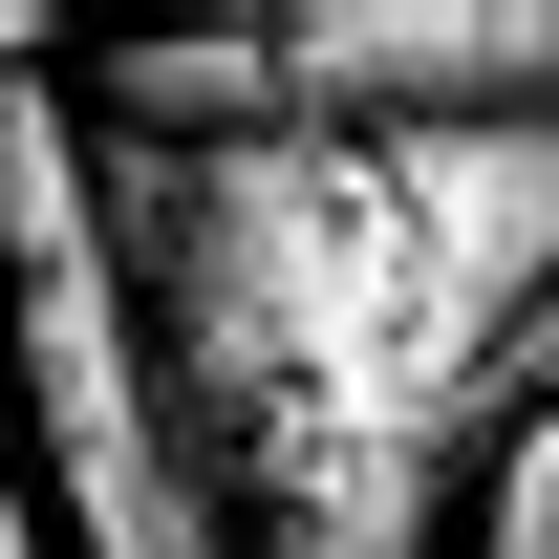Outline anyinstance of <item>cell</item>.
Here are the masks:
<instances>
[{
  "label": "cell",
  "mask_w": 559,
  "mask_h": 559,
  "mask_svg": "<svg viewBox=\"0 0 559 559\" xmlns=\"http://www.w3.org/2000/svg\"><path fill=\"white\" fill-rule=\"evenodd\" d=\"M0 452L66 559H237L194 430H173V366H151V301L108 259L66 86H0Z\"/></svg>",
  "instance_id": "7a4b0ae2"
},
{
  "label": "cell",
  "mask_w": 559,
  "mask_h": 559,
  "mask_svg": "<svg viewBox=\"0 0 559 559\" xmlns=\"http://www.w3.org/2000/svg\"><path fill=\"white\" fill-rule=\"evenodd\" d=\"M0 86H44V22H0Z\"/></svg>",
  "instance_id": "52a82bcc"
},
{
  "label": "cell",
  "mask_w": 559,
  "mask_h": 559,
  "mask_svg": "<svg viewBox=\"0 0 559 559\" xmlns=\"http://www.w3.org/2000/svg\"><path fill=\"white\" fill-rule=\"evenodd\" d=\"M495 409H559V301L516 323V345H495Z\"/></svg>",
  "instance_id": "8992f818"
},
{
  "label": "cell",
  "mask_w": 559,
  "mask_h": 559,
  "mask_svg": "<svg viewBox=\"0 0 559 559\" xmlns=\"http://www.w3.org/2000/svg\"><path fill=\"white\" fill-rule=\"evenodd\" d=\"M66 108L108 151H259V130H301L280 108V22H173V44H86L66 66Z\"/></svg>",
  "instance_id": "277c9868"
},
{
  "label": "cell",
  "mask_w": 559,
  "mask_h": 559,
  "mask_svg": "<svg viewBox=\"0 0 559 559\" xmlns=\"http://www.w3.org/2000/svg\"><path fill=\"white\" fill-rule=\"evenodd\" d=\"M452 559H559V409H495V430H474Z\"/></svg>",
  "instance_id": "5b68a950"
},
{
  "label": "cell",
  "mask_w": 559,
  "mask_h": 559,
  "mask_svg": "<svg viewBox=\"0 0 559 559\" xmlns=\"http://www.w3.org/2000/svg\"><path fill=\"white\" fill-rule=\"evenodd\" d=\"M280 108L301 130H559V0H301Z\"/></svg>",
  "instance_id": "3957f363"
},
{
  "label": "cell",
  "mask_w": 559,
  "mask_h": 559,
  "mask_svg": "<svg viewBox=\"0 0 559 559\" xmlns=\"http://www.w3.org/2000/svg\"><path fill=\"white\" fill-rule=\"evenodd\" d=\"M86 194L237 559H452V452L495 430V345L559 301V130H86Z\"/></svg>",
  "instance_id": "6da1fadb"
}]
</instances>
